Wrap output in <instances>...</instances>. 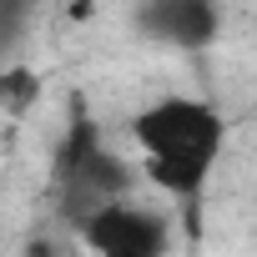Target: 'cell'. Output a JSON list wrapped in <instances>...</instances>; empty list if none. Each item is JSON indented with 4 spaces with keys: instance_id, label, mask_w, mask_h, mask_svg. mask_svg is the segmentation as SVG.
I'll return each instance as SVG.
<instances>
[{
    "instance_id": "cell-5",
    "label": "cell",
    "mask_w": 257,
    "mask_h": 257,
    "mask_svg": "<svg viewBox=\"0 0 257 257\" xmlns=\"http://www.w3.org/2000/svg\"><path fill=\"white\" fill-rule=\"evenodd\" d=\"M0 101H6L11 116L31 111V106L41 101V76H36L31 66H6V76H0Z\"/></svg>"
},
{
    "instance_id": "cell-2",
    "label": "cell",
    "mask_w": 257,
    "mask_h": 257,
    "mask_svg": "<svg viewBox=\"0 0 257 257\" xmlns=\"http://www.w3.org/2000/svg\"><path fill=\"white\" fill-rule=\"evenodd\" d=\"M51 182H56V212H61V222L86 227L106 202H121V197H126L132 167L101 147L96 126H91V121L81 116V106H76L71 132H66V137H61V147H56Z\"/></svg>"
},
{
    "instance_id": "cell-1",
    "label": "cell",
    "mask_w": 257,
    "mask_h": 257,
    "mask_svg": "<svg viewBox=\"0 0 257 257\" xmlns=\"http://www.w3.org/2000/svg\"><path fill=\"white\" fill-rule=\"evenodd\" d=\"M132 137L147 157V177L182 202L187 217H197L202 202V182L222 157L227 142V121L207 106V101H187V96H167L157 106H147L132 121Z\"/></svg>"
},
{
    "instance_id": "cell-3",
    "label": "cell",
    "mask_w": 257,
    "mask_h": 257,
    "mask_svg": "<svg viewBox=\"0 0 257 257\" xmlns=\"http://www.w3.org/2000/svg\"><path fill=\"white\" fill-rule=\"evenodd\" d=\"M81 242L101 257H157L167 247V222L147 207H126V202H106L86 227Z\"/></svg>"
},
{
    "instance_id": "cell-4",
    "label": "cell",
    "mask_w": 257,
    "mask_h": 257,
    "mask_svg": "<svg viewBox=\"0 0 257 257\" xmlns=\"http://www.w3.org/2000/svg\"><path fill=\"white\" fill-rule=\"evenodd\" d=\"M142 31L177 51H202L217 36V0H152L142 11Z\"/></svg>"
}]
</instances>
